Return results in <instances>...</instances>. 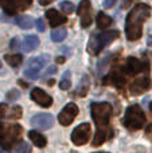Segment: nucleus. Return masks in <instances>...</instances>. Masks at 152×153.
<instances>
[{
  "label": "nucleus",
  "instance_id": "nucleus-1",
  "mask_svg": "<svg viewBox=\"0 0 152 153\" xmlns=\"http://www.w3.org/2000/svg\"><path fill=\"white\" fill-rule=\"evenodd\" d=\"M144 74H150V62L137 59L135 56H129L125 59L124 63L118 65V67L115 66L109 74L104 76L102 85H105V86L112 85L117 89H124L128 86L129 78H132V82H133L136 78Z\"/></svg>",
  "mask_w": 152,
  "mask_h": 153
},
{
  "label": "nucleus",
  "instance_id": "nucleus-2",
  "mask_svg": "<svg viewBox=\"0 0 152 153\" xmlns=\"http://www.w3.org/2000/svg\"><path fill=\"white\" fill-rule=\"evenodd\" d=\"M92 118L96 122V134L92 141V146H100L113 136V129L110 125L112 106L109 102H93L90 106Z\"/></svg>",
  "mask_w": 152,
  "mask_h": 153
},
{
  "label": "nucleus",
  "instance_id": "nucleus-3",
  "mask_svg": "<svg viewBox=\"0 0 152 153\" xmlns=\"http://www.w3.org/2000/svg\"><path fill=\"white\" fill-rule=\"evenodd\" d=\"M151 16V7L148 4L140 3L136 4L131 11L125 20V35L127 39L135 42L143 35V24Z\"/></svg>",
  "mask_w": 152,
  "mask_h": 153
},
{
  "label": "nucleus",
  "instance_id": "nucleus-4",
  "mask_svg": "<svg viewBox=\"0 0 152 153\" xmlns=\"http://www.w3.org/2000/svg\"><path fill=\"white\" fill-rule=\"evenodd\" d=\"M23 128L18 124L5 125L0 122V151H10L20 143Z\"/></svg>",
  "mask_w": 152,
  "mask_h": 153
},
{
  "label": "nucleus",
  "instance_id": "nucleus-5",
  "mask_svg": "<svg viewBox=\"0 0 152 153\" xmlns=\"http://www.w3.org/2000/svg\"><path fill=\"white\" fill-rule=\"evenodd\" d=\"M118 36H120V32L116 31V30L93 35V36L89 39V43H88L86 50H88V53L90 54V55H98L105 46L110 45V43H112L113 40L117 39Z\"/></svg>",
  "mask_w": 152,
  "mask_h": 153
},
{
  "label": "nucleus",
  "instance_id": "nucleus-6",
  "mask_svg": "<svg viewBox=\"0 0 152 153\" xmlns=\"http://www.w3.org/2000/svg\"><path fill=\"white\" fill-rule=\"evenodd\" d=\"M145 121H147V117H145L143 109L139 105H131L125 111L123 124L127 129L135 132V130L142 129L144 126Z\"/></svg>",
  "mask_w": 152,
  "mask_h": 153
},
{
  "label": "nucleus",
  "instance_id": "nucleus-7",
  "mask_svg": "<svg viewBox=\"0 0 152 153\" xmlns=\"http://www.w3.org/2000/svg\"><path fill=\"white\" fill-rule=\"evenodd\" d=\"M48 59H50V55H47V54L31 58L28 62H27L26 70H24V75H26L28 79H37L38 76H39L40 70L46 66Z\"/></svg>",
  "mask_w": 152,
  "mask_h": 153
},
{
  "label": "nucleus",
  "instance_id": "nucleus-8",
  "mask_svg": "<svg viewBox=\"0 0 152 153\" xmlns=\"http://www.w3.org/2000/svg\"><path fill=\"white\" fill-rule=\"evenodd\" d=\"M90 134H92V128H90V124L85 122V124H81L73 130L72 133V141L73 144H75L77 146H81V145H85L88 143V140L90 138Z\"/></svg>",
  "mask_w": 152,
  "mask_h": 153
},
{
  "label": "nucleus",
  "instance_id": "nucleus-9",
  "mask_svg": "<svg viewBox=\"0 0 152 153\" xmlns=\"http://www.w3.org/2000/svg\"><path fill=\"white\" fill-rule=\"evenodd\" d=\"M32 4V0H0L1 8L10 15H15L18 11H24Z\"/></svg>",
  "mask_w": 152,
  "mask_h": 153
},
{
  "label": "nucleus",
  "instance_id": "nucleus-10",
  "mask_svg": "<svg viewBox=\"0 0 152 153\" xmlns=\"http://www.w3.org/2000/svg\"><path fill=\"white\" fill-rule=\"evenodd\" d=\"M77 116H78V106L74 102H69L59 113L58 121L62 126H69Z\"/></svg>",
  "mask_w": 152,
  "mask_h": 153
},
{
  "label": "nucleus",
  "instance_id": "nucleus-11",
  "mask_svg": "<svg viewBox=\"0 0 152 153\" xmlns=\"http://www.w3.org/2000/svg\"><path fill=\"white\" fill-rule=\"evenodd\" d=\"M151 86V78L150 74H144L139 78H136L131 85L128 86V90L132 95H140L145 93Z\"/></svg>",
  "mask_w": 152,
  "mask_h": 153
},
{
  "label": "nucleus",
  "instance_id": "nucleus-12",
  "mask_svg": "<svg viewBox=\"0 0 152 153\" xmlns=\"http://www.w3.org/2000/svg\"><path fill=\"white\" fill-rule=\"evenodd\" d=\"M77 13L81 19V26L83 28L92 24V4L90 0H82L77 8Z\"/></svg>",
  "mask_w": 152,
  "mask_h": 153
},
{
  "label": "nucleus",
  "instance_id": "nucleus-13",
  "mask_svg": "<svg viewBox=\"0 0 152 153\" xmlns=\"http://www.w3.org/2000/svg\"><path fill=\"white\" fill-rule=\"evenodd\" d=\"M23 110L19 105L8 106L7 103H0V118L5 120H20Z\"/></svg>",
  "mask_w": 152,
  "mask_h": 153
},
{
  "label": "nucleus",
  "instance_id": "nucleus-14",
  "mask_svg": "<svg viewBox=\"0 0 152 153\" xmlns=\"http://www.w3.org/2000/svg\"><path fill=\"white\" fill-rule=\"evenodd\" d=\"M31 125L38 129L47 130L54 125V117L50 113H40L31 118Z\"/></svg>",
  "mask_w": 152,
  "mask_h": 153
},
{
  "label": "nucleus",
  "instance_id": "nucleus-15",
  "mask_svg": "<svg viewBox=\"0 0 152 153\" xmlns=\"http://www.w3.org/2000/svg\"><path fill=\"white\" fill-rule=\"evenodd\" d=\"M31 98L34 102H37L42 108H50L53 105V98L47 94L46 91H43L39 87H34L31 91Z\"/></svg>",
  "mask_w": 152,
  "mask_h": 153
},
{
  "label": "nucleus",
  "instance_id": "nucleus-16",
  "mask_svg": "<svg viewBox=\"0 0 152 153\" xmlns=\"http://www.w3.org/2000/svg\"><path fill=\"white\" fill-rule=\"evenodd\" d=\"M46 18H47L48 23L51 27H58L61 24L66 23V16L62 15L61 12H58L57 10H47L46 11Z\"/></svg>",
  "mask_w": 152,
  "mask_h": 153
},
{
  "label": "nucleus",
  "instance_id": "nucleus-17",
  "mask_svg": "<svg viewBox=\"0 0 152 153\" xmlns=\"http://www.w3.org/2000/svg\"><path fill=\"white\" fill-rule=\"evenodd\" d=\"M38 46H39V38L37 35H27L23 39V43H22V47H23V50L26 53L35 50Z\"/></svg>",
  "mask_w": 152,
  "mask_h": 153
},
{
  "label": "nucleus",
  "instance_id": "nucleus-18",
  "mask_svg": "<svg viewBox=\"0 0 152 153\" xmlns=\"http://www.w3.org/2000/svg\"><path fill=\"white\" fill-rule=\"evenodd\" d=\"M89 89H90V78H89L88 75H83L82 78H81L78 86L75 87V95H78V97H85V95L88 94Z\"/></svg>",
  "mask_w": 152,
  "mask_h": 153
},
{
  "label": "nucleus",
  "instance_id": "nucleus-19",
  "mask_svg": "<svg viewBox=\"0 0 152 153\" xmlns=\"http://www.w3.org/2000/svg\"><path fill=\"white\" fill-rule=\"evenodd\" d=\"M28 137H30V140L32 141V144H34L35 146H38V148H45L46 144H47V140H46L45 136L40 134L39 132H35V130L28 132Z\"/></svg>",
  "mask_w": 152,
  "mask_h": 153
},
{
  "label": "nucleus",
  "instance_id": "nucleus-20",
  "mask_svg": "<svg viewBox=\"0 0 152 153\" xmlns=\"http://www.w3.org/2000/svg\"><path fill=\"white\" fill-rule=\"evenodd\" d=\"M110 24H112V18L105 15L104 12H98V15H97V26H98V28L101 30L108 28Z\"/></svg>",
  "mask_w": 152,
  "mask_h": 153
},
{
  "label": "nucleus",
  "instance_id": "nucleus-21",
  "mask_svg": "<svg viewBox=\"0 0 152 153\" xmlns=\"http://www.w3.org/2000/svg\"><path fill=\"white\" fill-rule=\"evenodd\" d=\"M4 59L11 67H18V66H20L22 62H23V56H22L20 54H15V55H8L7 54V55L4 56Z\"/></svg>",
  "mask_w": 152,
  "mask_h": 153
},
{
  "label": "nucleus",
  "instance_id": "nucleus-22",
  "mask_svg": "<svg viewBox=\"0 0 152 153\" xmlns=\"http://www.w3.org/2000/svg\"><path fill=\"white\" fill-rule=\"evenodd\" d=\"M16 23H18V26L20 27V28L28 30L32 27V19L27 15H20L16 18Z\"/></svg>",
  "mask_w": 152,
  "mask_h": 153
},
{
  "label": "nucleus",
  "instance_id": "nucleus-23",
  "mask_svg": "<svg viewBox=\"0 0 152 153\" xmlns=\"http://www.w3.org/2000/svg\"><path fill=\"white\" fill-rule=\"evenodd\" d=\"M66 30L65 28H54L51 32V40L53 42H62L66 38Z\"/></svg>",
  "mask_w": 152,
  "mask_h": 153
},
{
  "label": "nucleus",
  "instance_id": "nucleus-24",
  "mask_svg": "<svg viewBox=\"0 0 152 153\" xmlns=\"http://www.w3.org/2000/svg\"><path fill=\"white\" fill-rule=\"evenodd\" d=\"M70 86H72V74H70V71H65L61 82H59V87L62 90H69Z\"/></svg>",
  "mask_w": 152,
  "mask_h": 153
},
{
  "label": "nucleus",
  "instance_id": "nucleus-25",
  "mask_svg": "<svg viewBox=\"0 0 152 153\" xmlns=\"http://www.w3.org/2000/svg\"><path fill=\"white\" fill-rule=\"evenodd\" d=\"M59 7H61V10L63 11V13H66V15L74 12V4L70 1H62L61 4H59Z\"/></svg>",
  "mask_w": 152,
  "mask_h": 153
},
{
  "label": "nucleus",
  "instance_id": "nucleus-26",
  "mask_svg": "<svg viewBox=\"0 0 152 153\" xmlns=\"http://www.w3.org/2000/svg\"><path fill=\"white\" fill-rule=\"evenodd\" d=\"M19 95H20V91H18L16 89H12V90H10V91L5 94V98H7L8 101H15V100H18L19 98Z\"/></svg>",
  "mask_w": 152,
  "mask_h": 153
},
{
  "label": "nucleus",
  "instance_id": "nucleus-27",
  "mask_svg": "<svg viewBox=\"0 0 152 153\" xmlns=\"http://www.w3.org/2000/svg\"><path fill=\"white\" fill-rule=\"evenodd\" d=\"M18 152L19 153H31V146L28 145L27 143H19V145H18Z\"/></svg>",
  "mask_w": 152,
  "mask_h": 153
},
{
  "label": "nucleus",
  "instance_id": "nucleus-28",
  "mask_svg": "<svg viewBox=\"0 0 152 153\" xmlns=\"http://www.w3.org/2000/svg\"><path fill=\"white\" fill-rule=\"evenodd\" d=\"M35 24H37V28L39 32H43L46 30V24H45V22H43V19H37Z\"/></svg>",
  "mask_w": 152,
  "mask_h": 153
},
{
  "label": "nucleus",
  "instance_id": "nucleus-29",
  "mask_svg": "<svg viewBox=\"0 0 152 153\" xmlns=\"http://www.w3.org/2000/svg\"><path fill=\"white\" fill-rule=\"evenodd\" d=\"M10 47L12 48V50H18V48H19V39H18V38H13V39L11 40Z\"/></svg>",
  "mask_w": 152,
  "mask_h": 153
},
{
  "label": "nucleus",
  "instance_id": "nucleus-30",
  "mask_svg": "<svg viewBox=\"0 0 152 153\" xmlns=\"http://www.w3.org/2000/svg\"><path fill=\"white\" fill-rule=\"evenodd\" d=\"M116 4V0H104V7L105 8H112Z\"/></svg>",
  "mask_w": 152,
  "mask_h": 153
},
{
  "label": "nucleus",
  "instance_id": "nucleus-31",
  "mask_svg": "<svg viewBox=\"0 0 152 153\" xmlns=\"http://www.w3.org/2000/svg\"><path fill=\"white\" fill-rule=\"evenodd\" d=\"M55 73H57V67L55 66H50L47 69V71L43 73V76H46V75H48V74H55Z\"/></svg>",
  "mask_w": 152,
  "mask_h": 153
},
{
  "label": "nucleus",
  "instance_id": "nucleus-32",
  "mask_svg": "<svg viewBox=\"0 0 152 153\" xmlns=\"http://www.w3.org/2000/svg\"><path fill=\"white\" fill-rule=\"evenodd\" d=\"M145 134H147V137L150 138V140H152V122L147 126V129H145Z\"/></svg>",
  "mask_w": 152,
  "mask_h": 153
},
{
  "label": "nucleus",
  "instance_id": "nucleus-33",
  "mask_svg": "<svg viewBox=\"0 0 152 153\" xmlns=\"http://www.w3.org/2000/svg\"><path fill=\"white\" fill-rule=\"evenodd\" d=\"M38 1H39L40 5H48L50 3H53L54 0H38Z\"/></svg>",
  "mask_w": 152,
  "mask_h": 153
},
{
  "label": "nucleus",
  "instance_id": "nucleus-34",
  "mask_svg": "<svg viewBox=\"0 0 152 153\" xmlns=\"http://www.w3.org/2000/svg\"><path fill=\"white\" fill-rule=\"evenodd\" d=\"M55 61H57V63H63V62L66 61V58H65V56H57Z\"/></svg>",
  "mask_w": 152,
  "mask_h": 153
},
{
  "label": "nucleus",
  "instance_id": "nucleus-35",
  "mask_svg": "<svg viewBox=\"0 0 152 153\" xmlns=\"http://www.w3.org/2000/svg\"><path fill=\"white\" fill-rule=\"evenodd\" d=\"M132 1H135V0H124V3H123V8H125L128 4H131Z\"/></svg>",
  "mask_w": 152,
  "mask_h": 153
},
{
  "label": "nucleus",
  "instance_id": "nucleus-36",
  "mask_svg": "<svg viewBox=\"0 0 152 153\" xmlns=\"http://www.w3.org/2000/svg\"><path fill=\"white\" fill-rule=\"evenodd\" d=\"M147 45H148V46H150V47L152 48V36H150V38H148V39H147Z\"/></svg>",
  "mask_w": 152,
  "mask_h": 153
},
{
  "label": "nucleus",
  "instance_id": "nucleus-37",
  "mask_svg": "<svg viewBox=\"0 0 152 153\" xmlns=\"http://www.w3.org/2000/svg\"><path fill=\"white\" fill-rule=\"evenodd\" d=\"M54 82H55V81H54V79H48L47 85H48V86H53V85H54Z\"/></svg>",
  "mask_w": 152,
  "mask_h": 153
},
{
  "label": "nucleus",
  "instance_id": "nucleus-38",
  "mask_svg": "<svg viewBox=\"0 0 152 153\" xmlns=\"http://www.w3.org/2000/svg\"><path fill=\"white\" fill-rule=\"evenodd\" d=\"M150 110H151V113H152V101H151V103H150Z\"/></svg>",
  "mask_w": 152,
  "mask_h": 153
},
{
  "label": "nucleus",
  "instance_id": "nucleus-39",
  "mask_svg": "<svg viewBox=\"0 0 152 153\" xmlns=\"http://www.w3.org/2000/svg\"><path fill=\"white\" fill-rule=\"evenodd\" d=\"M0 67H1V62H0Z\"/></svg>",
  "mask_w": 152,
  "mask_h": 153
},
{
  "label": "nucleus",
  "instance_id": "nucleus-40",
  "mask_svg": "<svg viewBox=\"0 0 152 153\" xmlns=\"http://www.w3.org/2000/svg\"><path fill=\"white\" fill-rule=\"evenodd\" d=\"M98 153H105V152H98Z\"/></svg>",
  "mask_w": 152,
  "mask_h": 153
}]
</instances>
